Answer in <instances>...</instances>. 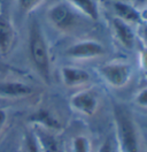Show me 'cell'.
<instances>
[{
  "mask_svg": "<svg viewBox=\"0 0 147 152\" xmlns=\"http://www.w3.org/2000/svg\"><path fill=\"white\" fill-rule=\"evenodd\" d=\"M33 133L41 152H61V144L53 132L36 127Z\"/></svg>",
  "mask_w": 147,
  "mask_h": 152,
  "instance_id": "obj_12",
  "label": "cell"
},
{
  "mask_svg": "<svg viewBox=\"0 0 147 152\" xmlns=\"http://www.w3.org/2000/svg\"><path fill=\"white\" fill-rule=\"evenodd\" d=\"M7 121H8V112L4 108H0V134L6 127Z\"/></svg>",
  "mask_w": 147,
  "mask_h": 152,
  "instance_id": "obj_22",
  "label": "cell"
},
{
  "mask_svg": "<svg viewBox=\"0 0 147 152\" xmlns=\"http://www.w3.org/2000/svg\"><path fill=\"white\" fill-rule=\"evenodd\" d=\"M16 43V29L7 14L0 12V56H7Z\"/></svg>",
  "mask_w": 147,
  "mask_h": 152,
  "instance_id": "obj_7",
  "label": "cell"
},
{
  "mask_svg": "<svg viewBox=\"0 0 147 152\" xmlns=\"http://www.w3.org/2000/svg\"></svg>",
  "mask_w": 147,
  "mask_h": 152,
  "instance_id": "obj_25",
  "label": "cell"
},
{
  "mask_svg": "<svg viewBox=\"0 0 147 152\" xmlns=\"http://www.w3.org/2000/svg\"><path fill=\"white\" fill-rule=\"evenodd\" d=\"M111 29L119 43L127 50H132L137 43V34L132 24L114 16L111 19Z\"/></svg>",
  "mask_w": 147,
  "mask_h": 152,
  "instance_id": "obj_8",
  "label": "cell"
},
{
  "mask_svg": "<svg viewBox=\"0 0 147 152\" xmlns=\"http://www.w3.org/2000/svg\"><path fill=\"white\" fill-rule=\"evenodd\" d=\"M140 13H141V19H143V21H146L147 22V6L145 8H143V10H140Z\"/></svg>",
  "mask_w": 147,
  "mask_h": 152,
  "instance_id": "obj_24",
  "label": "cell"
},
{
  "mask_svg": "<svg viewBox=\"0 0 147 152\" xmlns=\"http://www.w3.org/2000/svg\"><path fill=\"white\" fill-rule=\"evenodd\" d=\"M69 104L75 112L92 116L99 107V96L91 89H84L70 97Z\"/></svg>",
  "mask_w": 147,
  "mask_h": 152,
  "instance_id": "obj_6",
  "label": "cell"
},
{
  "mask_svg": "<svg viewBox=\"0 0 147 152\" xmlns=\"http://www.w3.org/2000/svg\"><path fill=\"white\" fill-rule=\"evenodd\" d=\"M98 152H116L114 141H111V138H107L106 141H103V143L100 145Z\"/></svg>",
  "mask_w": 147,
  "mask_h": 152,
  "instance_id": "obj_21",
  "label": "cell"
},
{
  "mask_svg": "<svg viewBox=\"0 0 147 152\" xmlns=\"http://www.w3.org/2000/svg\"><path fill=\"white\" fill-rule=\"evenodd\" d=\"M73 152H92V144L85 135H77L71 142Z\"/></svg>",
  "mask_w": 147,
  "mask_h": 152,
  "instance_id": "obj_16",
  "label": "cell"
},
{
  "mask_svg": "<svg viewBox=\"0 0 147 152\" xmlns=\"http://www.w3.org/2000/svg\"><path fill=\"white\" fill-rule=\"evenodd\" d=\"M113 10L115 12L116 18L123 20L132 26H137L140 21H143L140 10H138L133 4H128L125 1L117 0L113 4Z\"/></svg>",
  "mask_w": 147,
  "mask_h": 152,
  "instance_id": "obj_11",
  "label": "cell"
},
{
  "mask_svg": "<svg viewBox=\"0 0 147 152\" xmlns=\"http://www.w3.org/2000/svg\"><path fill=\"white\" fill-rule=\"evenodd\" d=\"M78 12L68 1H59L47 10V19L56 30L68 32L78 24Z\"/></svg>",
  "mask_w": 147,
  "mask_h": 152,
  "instance_id": "obj_3",
  "label": "cell"
},
{
  "mask_svg": "<svg viewBox=\"0 0 147 152\" xmlns=\"http://www.w3.org/2000/svg\"><path fill=\"white\" fill-rule=\"evenodd\" d=\"M60 77L68 88L85 86L91 81V75L87 70L76 66H63L60 69Z\"/></svg>",
  "mask_w": 147,
  "mask_h": 152,
  "instance_id": "obj_9",
  "label": "cell"
},
{
  "mask_svg": "<svg viewBox=\"0 0 147 152\" xmlns=\"http://www.w3.org/2000/svg\"><path fill=\"white\" fill-rule=\"evenodd\" d=\"M137 38L141 40V43L144 44V46L147 48V22L146 21H140L137 24Z\"/></svg>",
  "mask_w": 147,
  "mask_h": 152,
  "instance_id": "obj_18",
  "label": "cell"
},
{
  "mask_svg": "<svg viewBox=\"0 0 147 152\" xmlns=\"http://www.w3.org/2000/svg\"><path fill=\"white\" fill-rule=\"evenodd\" d=\"M28 46L33 68L43 81L48 84L51 82V54L46 36L38 20H33L29 26Z\"/></svg>",
  "mask_w": 147,
  "mask_h": 152,
  "instance_id": "obj_1",
  "label": "cell"
},
{
  "mask_svg": "<svg viewBox=\"0 0 147 152\" xmlns=\"http://www.w3.org/2000/svg\"><path fill=\"white\" fill-rule=\"evenodd\" d=\"M30 121L36 127L53 132V133L61 128L60 121L55 118V115H53L47 110H38L30 116Z\"/></svg>",
  "mask_w": 147,
  "mask_h": 152,
  "instance_id": "obj_13",
  "label": "cell"
},
{
  "mask_svg": "<svg viewBox=\"0 0 147 152\" xmlns=\"http://www.w3.org/2000/svg\"><path fill=\"white\" fill-rule=\"evenodd\" d=\"M106 53V48L100 42L94 39H84L71 44L65 50V54L69 58L85 60L101 57Z\"/></svg>",
  "mask_w": 147,
  "mask_h": 152,
  "instance_id": "obj_5",
  "label": "cell"
},
{
  "mask_svg": "<svg viewBox=\"0 0 147 152\" xmlns=\"http://www.w3.org/2000/svg\"><path fill=\"white\" fill-rule=\"evenodd\" d=\"M133 5L137 7L138 10H143V8H145L147 6V0H135V2H133Z\"/></svg>",
  "mask_w": 147,
  "mask_h": 152,
  "instance_id": "obj_23",
  "label": "cell"
},
{
  "mask_svg": "<svg viewBox=\"0 0 147 152\" xmlns=\"http://www.w3.org/2000/svg\"><path fill=\"white\" fill-rule=\"evenodd\" d=\"M79 14L92 21H98L100 18V10L97 0H67Z\"/></svg>",
  "mask_w": 147,
  "mask_h": 152,
  "instance_id": "obj_14",
  "label": "cell"
},
{
  "mask_svg": "<svg viewBox=\"0 0 147 152\" xmlns=\"http://www.w3.org/2000/svg\"><path fill=\"white\" fill-rule=\"evenodd\" d=\"M43 2H44V0H16L18 10L24 14H29V13L33 12Z\"/></svg>",
  "mask_w": 147,
  "mask_h": 152,
  "instance_id": "obj_17",
  "label": "cell"
},
{
  "mask_svg": "<svg viewBox=\"0 0 147 152\" xmlns=\"http://www.w3.org/2000/svg\"><path fill=\"white\" fill-rule=\"evenodd\" d=\"M136 105H138L139 107H143V108H147V86L140 89L137 94L135 95L133 98Z\"/></svg>",
  "mask_w": 147,
  "mask_h": 152,
  "instance_id": "obj_19",
  "label": "cell"
},
{
  "mask_svg": "<svg viewBox=\"0 0 147 152\" xmlns=\"http://www.w3.org/2000/svg\"><path fill=\"white\" fill-rule=\"evenodd\" d=\"M116 142L119 152H141L139 135L131 111L123 105L114 106Z\"/></svg>",
  "mask_w": 147,
  "mask_h": 152,
  "instance_id": "obj_2",
  "label": "cell"
},
{
  "mask_svg": "<svg viewBox=\"0 0 147 152\" xmlns=\"http://www.w3.org/2000/svg\"><path fill=\"white\" fill-rule=\"evenodd\" d=\"M33 94V88L21 81H2L0 82V97L2 98H25Z\"/></svg>",
  "mask_w": 147,
  "mask_h": 152,
  "instance_id": "obj_10",
  "label": "cell"
},
{
  "mask_svg": "<svg viewBox=\"0 0 147 152\" xmlns=\"http://www.w3.org/2000/svg\"><path fill=\"white\" fill-rule=\"evenodd\" d=\"M21 152H41L33 130H28L24 133L22 138Z\"/></svg>",
  "mask_w": 147,
  "mask_h": 152,
  "instance_id": "obj_15",
  "label": "cell"
},
{
  "mask_svg": "<svg viewBox=\"0 0 147 152\" xmlns=\"http://www.w3.org/2000/svg\"><path fill=\"white\" fill-rule=\"evenodd\" d=\"M139 65L144 74L147 75V48H144L140 50L139 52Z\"/></svg>",
  "mask_w": 147,
  "mask_h": 152,
  "instance_id": "obj_20",
  "label": "cell"
},
{
  "mask_svg": "<svg viewBox=\"0 0 147 152\" xmlns=\"http://www.w3.org/2000/svg\"><path fill=\"white\" fill-rule=\"evenodd\" d=\"M99 74L109 86L123 88L131 80L132 68L124 61H110L99 67Z\"/></svg>",
  "mask_w": 147,
  "mask_h": 152,
  "instance_id": "obj_4",
  "label": "cell"
}]
</instances>
